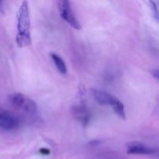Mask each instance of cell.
Returning a JSON list of instances; mask_svg holds the SVG:
<instances>
[{"label": "cell", "instance_id": "1", "mask_svg": "<svg viewBox=\"0 0 159 159\" xmlns=\"http://www.w3.org/2000/svg\"><path fill=\"white\" fill-rule=\"evenodd\" d=\"M30 20L29 6L26 1L23 2L17 13V30L18 34L16 37V42L18 48H23L31 43Z\"/></svg>", "mask_w": 159, "mask_h": 159}, {"label": "cell", "instance_id": "2", "mask_svg": "<svg viewBox=\"0 0 159 159\" xmlns=\"http://www.w3.org/2000/svg\"><path fill=\"white\" fill-rule=\"evenodd\" d=\"M10 103L16 108L27 113H34L37 111V105L32 99L21 93H13L9 96Z\"/></svg>", "mask_w": 159, "mask_h": 159}, {"label": "cell", "instance_id": "3", "mask_svg": "<svg viewBox=\"0 0 159 159\" xmlns=\"http://www.w3.org/2000/svg\"><path fill=\"white\" fill-rule=\"evenodd\" d=\"M57 6L62 19L69 23L70 26L73 28L80 30L82 29V26L71 9V2L68 0H60L57 2Z\"/></svg>", "mask_w": 159, "mask_h": 159}, {"label": "cell", "instance_id": "4", "mask_svg": "<svg viewBox=\"0 0 159 159\" xmlns=\"http://www.w3.org/2000/svg\"><path fill=\"white\" fill-rule=\"evenodd\" d=\"M19 120L13 114L6 110H0V128L6 130H12L17 128Z\"/></svg>", "mask_w": 159, "mask_h": 159}, {"label": "cell", "instance_id": "5", "mask_svg": "<svg viewBox=\"0 0 159 159\" xmlns=\"http://www.w3.org/2000/svg\"><path fill=\"white\" fill-rule=\"evenodd\" d=\"M91 92L95 100L101 105H110L112 107L119 100V99L116 98V96H113V95L110 94L105 91L92 89Z\"/></svg>", "mask_w": 159, "mask_h": 159}, {"label": "cell", "instance_id": "6", "mask_svg": "<svg viewBox=\"0 0 159 159\" xmlns=\"http://www.w3.org/2000/svg\"><path fill=\"white\" fill-rule=\"evenodd\" d=\"M156 149L148 147L141 142H130L127 144V153L129 155H153Z\"/></svg>", "mask_w": 159, "mask_h": 159}, {"label": "cell", "instance_id": "7", "mask_svg": "<svg viewBox=\"0 0 159 159\" xmlns=\"http://www.w3.org/2000/svg\"><path fill=\"white\" fill-rule=\"evenodd\" d=\"M73 113L78 120L83 124H87L89 120V114L86 109L83 107H76L73 109Z\"/></svg>", "mask_w": 159, "mask_h": 159}, {"label": "cell", "instance_id": "8", "mask_svg": "<svg viewBox=\"0 0 159 159\" xmlns=\"http://www.w3.org/2000/svg\"><path fill=\"white\" fill-rule=\"evenodd\" d=\"M51 57L52 58L53 61H54V65H55L56 68L58 70L59 72L61 74H66L67 73V67L65 65V61L63 59L58 55V54H55V53H51Z\"/></svg>", "mask_w": 159, "mask_h": 159}, {"label": "cell", "instance_id": "9", "mask_svg": "<svg viewBox=\"0 0 159 159\" xmlns=\"http://www.w3.org/2000/svg\"><path fill=\"white\" fill-rule=\"evenodd\" d=\"M149 3L151 4V7H152V12H153V15L155 16V18L156 19V20H158V6H157L156 3L154 1H150Z\"/></svg>", "mask_w": 159, "mask_h": 159}, {"label": "cell", "instance_id": "10", "mask_svg": "<svg viewBox=\"0 0 159 159\" xmlns=\"http://www.w3.org/2000/svg\"><path fill=\"white\" fill-rule=\"evenodd\" d=\"M40 152L42 154V155H48V154H50V151L47 148H41L40 150Z\"/></svg>", "mask_w": 159, "mask_h": 159}, {"label": "cell", "instance_id": "11", "mask_svg": "<svg viewBox=\"0 0 159 159\" xmlns=\"http://www.w3.org/2000/svg\"><path fill=\"white\" fill-rule=\"evenodd\" d=\"M152 75L154 76V77L156 79H158V75H159V72H158V69H155V70H153V71H152Z\"/></svg>", "mask_w": 159, "mask_h": 159}, {"label": "cell", "instance_id": "12", "mask_svg": "<svg viewBox=\"0 0 159 159\" xmlns=\"http://www.w3.org/2000/svg\"><path fill=\"white\" fill-rule=\"evenodd\" d=\"M0 12L2 13H4L5 12V6H4V2L2 1H0Z\"/></svg>", "mask_w": 159, "mask_h": 159}]
</instances>
